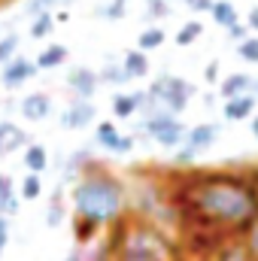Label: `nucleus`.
<instances>
[{
    "mask_svg": "<svg viewBox=\"0 0 258 261\" xmlns=\"http://www.w3.org/2000/svg\"><path fill=\"white\" fill-rule=\"evenodd\" d=\"M146 91H119V94H113V116L116 119H134L143 107H146Z\"/></svg>",
    "mask_w": 258,
    "mask_h": 261,
    "instance_id": "10",
    "label": "nucleus"
},
{
    "mask_svg": "<svg viewBox=\"0 0 258 261\" xmlns=\"http://www.w3.org/2000/svg\"><path fill=\"white\" fill-rule=\"evenodd\" d=\"M104 240L113 261H186L176 237L134 213L113 225L104 234Z\"/></svg>",
    "mask_w": 258,
    "mask_h": 261,
    "instance_id": "3",
    "label": "nucleus"
},
{
    "mask_svg": "<svg viewBox=\"0 0 258 261\" xmlns=\"http://www.w3.org/2000/svg\"><path fill=\"white\" fill-rule=\"evenodd\" d=\"M18 186L12 182V176L9 173H0V203H3V213L12 219L15 213H18Z\"/></svg>",
    "mask_w": 258,
    "mask_h": 261,
    "instance_id": "21",
    "label": "nucleus"
},
{
    "mask_svg": "<svg viewBox=\"0 0 258 261\" xmlns=\"http://www.w3.org/2000/svg\"><path fill=\"white\" fill-rule=\"evenodd\" d=\"M58 3H61V0H28V3H24V15L37 18V15H43V12H55Z\"/></svg>",
    "mask_w": 258,
    "mask_h": 261,
    "instance_id": "32",
    "label": "nucleus"
},
{
    "mask_svg": "<svg viewBox=\"0 0 258 261\" xmlns=\"http://www.w3.org/2000/svg\"><path fill=\"white\" fill-rule=\"evenodd\" d=\"M9 246V216H0V255Z\"/></svg>",
    "mask_w": 258,
    "mask_h": 261,
    "instance_id": "36",
    "label": "nucleus"
},
{
    "mask_svg": "<svg viewBox=\"0 0 258 261\" xmlns=\"http://www.w3.org/2000/svg\"><path fill=\"white\" fill-rule=\"evenodd\" d=\"M210 15H213V18H216V24H219V28H225V31H228V28H234V24L240 21V12H237V6H234L231 0H216V3H213V9H210Z\"/></svg>",
    "mask_w": 258,
    "mask_h": 261,
    "instance_id": "22",
    "label": "nucleus"
},
{
    "mask_svg": "<svg viewBox=\"0 0 258 261\" xmlns=\"http://www.w3.org/2000/svg\"><path fill=\"white\" fill-rule=\"evenodd\" d=\"M249 128H252V137L258 140V113L252 116V119H249Z\"/></svg>",
    "mask_w": 258,
    "mask_h": 261,
    "instance_id": "40",
    "label": "nucleus"
},
{
    "mask_svg": "<svg viewBox=\"0 0 258 261\" xmlns=\"http://www.w3.org/2000/svg\"><path fill=\"white\" fill-rule=\"evenodd\" d=\"M3 3H6V0H0V6H3Z\"/></svg>",
    "mask_w": 258,
    "mask_h": 261,
    "instance_id": "44",
    "label": "nucleus"
},
{
    "mask_svg": "<svg viewBox=\"0 0 258 261\" xmlns=\"http://www.w3.org/2000/svg\"><path fill=\"white\" fill-rule=\"evenodd\" d=\"M128 3H131V0H110L107 6H100V15H104L107 21H119V18L125 15Z\"/></svg>",
    "mask_w": 258,
    "mask_h": 261,
    "instance_id": "33",
    "label": "nucleus"
},
{
    "mask_svg": "<svg viewBox=\"0 0 258 261\" xmlns=\"http://www.w3.org/2000/svg\"><path fill=\"white\" fill-rule=\"evenodd\" d=\"M40 195H43V179H40V173H24L21 182H18V197H21V200H37Z\"/></svg>",
    "mask_w": 258,
    "mask_h": 261,
    "instance_id": "26",
    "label": "nucleus"
},
{
    "mask_svg": "<svg viewBox=\"0 0 258 261\" xmlns=\"http://www.w3.org/2000/svg\"><path fill=\"white\" fill-rule=\"evenodd\" d=\"M67 85H70V91H73L76 97L91 100V97L97 94L100 76H97V70H91V67H73V70H67Z\"/></svg>",
    "mask_w": 258,
    "mask_h": 261,
    "instance_id": "8",
    "label": "nucleus"
},
{
    "mask_svg": "<svg viewBox=\"0 0 258 261\" xmlns=\"http://www.w3.org/2000/svg\"><path fill=\"white\" fill-rule=\"evenodd\" d=\"M255 113H258V100L252 94L231 97V100H225V107H222V116H225L228 122H243V119H252Z\"/></svg>",
    "mask_w": 258,
    "mask_h": 261,
    "instance_id": "13",
    "label": "nucleus"
},
{
    "mask_svg": "<svg viewBox=\"0 0 258 261\" xmlns=\"http://www.w3.org/2000/svg\"><path fill=\"white\" fill-rule=\"evenodd\" d=\"M246 24H249V31H252V34H258V6H252V9H249Z\"/></svg>",
    "mask_w": 258,
    "mask_h": 261,
    "instance_id": "39",
    "label": "nucleus"
},
{
    "mask_svg": "<svg viewBox=\"0 0 258 261\" xmlns=\"http://www.w3.org/2000/svg\"><path fill=\"white\" fill-rule=\"evenodd\" d=\"M252 82H255V76H249V73H228L219 82V97L231 100V97H240V94H252Z\"/></svg>",
    "mask_w": 258,
    "mask_h": 261,
    "instance_id": "14",
    "label": "nucleus"
},
{
    "mask_svg": "<svg viewBox=\"0 0 258 261\" xmlns=\"http://www.w3.org/2000/svg\"><path fill=\"white\" fill-rule=\"evenodd\" d=\"M122 67L128 70L131 79H146V76H149V70H152L149 55H146V52H140V49H128V52L122 55Z\"/></svg>",
    "mask_w": 258,
    "mask_h": 261,
    "instance_id": "17",
    "label": "nucleus"
},
{
    "mask_svg": "<svg viewBox=\"0 0 258 261\" xmlns=\"http://www.w3.org/2000/svg\"><path fill=\"white\" fill-rule=\"evenodd\" d=\"M40 73V67L34 58H24V55H15L9 64L0 67V85L3 88H9V91H15V88H21L28 79H34Z\"/></svg>",
    "mask_w": 258,
    "mask_h": 261,
    "instance_id": "5",
    "label": "nucleus"
},
{
    "mask_svg": "<svg viewBox=\"0 0 258 261\" xmlns=\"http://www.w3.org/2000/svg\"><path fill=\"white\" fill-rule=\"evenodd\" d=\"M43 219H46V225H49V228H58V225L67 219V206H64L61 192H55V195H52V203L46 206V216H43Z\"/></svg>",
    "mask_w": 258,
    "mask_h": 261,
    "instance_id": "27",
    "label": "nucleus"
},
{
    "mask_svg": "<svg viewBox=\"0 0 258 261\" xmlns=\"http://www.w3.org/2000/svg\"><path fill=\"white\" fill-rule=\"evenodd\" d=\"M249 176H252V182L258 186V164H252V167H249Z\"/></svg>",
    "mask_w": 258,
    "mask_h": 261,
    "instance_id": "41",
    "label": "nucleus"
},
{
    "mask_svg": "<svg viewBox=\"0 0 258 261\" xmlns=\"http://www.w3.org/2000/svg\"><path fill=\"white\" fill-rule=\"evenodd\" d=\"M52 107L55 103H52V97L46 91H31V94H24L18 100V113H21L24 122H46L52 116Z\"/></svg>",
    "mask_w": 258,
    "mask_h": 261,
    "instance_id": "9",
    "label": "nucleus"
},
{
    "mask_svg": "<svg viewBox=\"0 0 258 261\" xmlns=\"http://www.w3.org/2000/svg\"><path fill=\"white\" fill-rule=\"evenodd\" d=\"M55 24H58V18H55V12H43V15H37V18L31 21V28H28V34H31L34 40H46V37H52V31H55Z\"/></svg>",
    "mask_w": 258,
    "mask_h": 261,
    "instance_id": "23",
    "label": "nucleus"
},
{
    "mask_svg": "<svg viewBox=\"0 0 258 261\" xmlns=\"http://www.w3.org/2000/svg\"><path fill=\"white\" fill-rule=\"evenodd\" d=\"M97 76H100V82H107V85H128L131 82V76H128V70L122 67V61L119 64H107V67H100L97 70Z\"/></svg>",
    "mask_w": 258,
    "mask_h": 261,
    "instance_id": "25",
    "label": "nucleus"
},
{
    "mask_svg": "<svg viewBox=\"0 0 258 261\" xmlns=\"http://www.w3.org/2000/svg\"><path fill=\"white\" fill-rule=\"evenodd\" d=\"M70 213L76 219L97 225L107 234L113 225H119L131 213L128 182L119 173H113L107 164L91 161L70 189Z\"/></svg>",
    "mask_w": 258,
    "mask_h": 261,
    "instance_id": "2",
    "label": "nucleus"
},
{
    "mask_svg": "<svg viewBox=\"0 0 258 261\" xmlns=\"http://www.w3.org/2000/svg\"><path fill=\"white\" fill-rule=\"evenodd\" d=\"M24 146H31V137L18 128L15 122L3 119V122H0V158L18 152V149H24Z\"/></svg>",
    "mask_w": 258,
    "mask_h": 261,
    "instance_id": "12",
    "label": "nucleus"
},
{
    "mask_svg": "<svg viewBox=\"0 0 258 261\" xmlns=\"http://www.w3.org/2000/svg\"><path fill=\"white\" fill-rule=\"evenodd\" d=\"M15 55H18V34H6V37H0V67L9 64Z\"/></svg>",
    "mask_w": 258,
    "mask_h": 261,
    "instance_id": "31",
    "label": "nucleus"
},
{
    "mask_svg": "<svg viewBox=\"0 0 258 261\" xmlns=\"http://www.w3.org/2000/svg\"><path fill=\"white\" fill-rule=\"evenodd\" d=\"M219 134H222V128H219V125H213V122H200V125L189 128V134H186V143H183V146H189L194 155H200L203 149H210V146L219 140Z\"/></svg>",
    "mask_w": 258,
    "mask_h": 261,
    "instance_id": "11",
    "label": "nucleus"
},
{
    "mask_svg": "<svg viewBox=\"0 0 258 261\" xmlns=\"http://www.w3.org/2000/svg\"><path fill=\"white\" fill-rule=\"evenodd\" d=\"M64 261H113V258H110L107 240H100V243H91V246H76V249H70Z\"/></svg>",
    "mask_w": 258,
    "mask_h": 261,
    "instance_id": "19",
    "label": "nucleus"
},
{
    "mask_svg": "<svg viewBox=\"0 0 258 261\" xmlns=\"http://www.w3.org/2000/svg\"><path fill=\"white\" fill-rule=\"evenodd\" d=\"M249 34H252V31H249V24H246V21H237L234 28H228V37H231L234 43H240V40H246Z\"/></svg>",
    "mask_w": 258,
    "mask_h": 261,
    "instance_id": "35",
    "label": "nucleus"
},
{
    "mask_svg": "<svg viewBox=\"0 0 258 261\" xmlns=\"http://www.w3.org/2000/svg\"><path fill=\"white\" fill-rule=\"evenodd\" d=\"M240 243H243V249H246V258L258 261V219L240 234Z\"/></svg>",
    "mask_w": 258,
    "mask_h": 261,
    "instance_id": "30",
    "label": "nucleus"
},
{
    "mask_svg": "<svg viewBox=\"0 0 258 261\" xmlns=\"http://www.w3.org/2000/svg\"><path fill=\"white\" fill-rule=\"evenodd\" d=\"M234 52H237V58H243L246 64H258V37H255V34H249L246 40H240V43H237V49H234Z\"/></svg>",
    "mask_w": 258,
    "mask_h": 261,
    "instance_id": "29",
    "label": "nucleus"
},
{
    "mask_svg": "<svg viewBox=\"0 0 258 261\" xmlns=\"http://www.w3.org/2000/svg\"><path fill=\"white\" fill-rule=\"evenodd\" d=\"M164 40H167V31H164L161 24H149V28H143V31H140V37H137V49L149 55V52L161 49V46H164Z\"/></svg>",
    "mask_w": 258,
    "mask_h": 261,
    "instance_id": "20",
    "label": "nucleus"
},
{
    "mask_svg": "<svg viewBox=\"0 0 258 261\" xmlns=\"http://www.w3.org/2000/svg\"><path fill=\"white\" fill-rule=\"evenodd\" d=\"M200 34H203V21L194 18V21H186V24L173 34V43H176V46H192Z\"/></svg>",
    "mask_w": 258,
    "mask_h": 261,
    "instance_id": "28",
    "label": "nucleus"
},
{
    "mask_svg": "<svg viewBox=\"0 0 258 261\" xmlns=\"http://www.w3.org/2000/svg\"><path fill=\"white\" fill-rule=\"evenodd\" d=\"M67 58H70V52H67V46L61 43H49V46H43V52L34 58L40 70H55V67L67 64Z\"/></svg>",
    "mask_w": 258,
    "mask_h": 261,
    "instance_id": "18",
    "label": "nucleus"
},
{
    "mask_svg": "<svg viewBox=\"0 0 258 261\" xmlns=\"http://www.w3.org/2000/svg\"><path fill=\"white\" fill-rule=\"evenodd\" d=\"M179 3H183V6H189V9H194V12H210L216 0H179Z\"/></svg>",
    "mask_w": 258,
    "mask_h": 261,
    "instance_id": "37",
    "label": "nucleus"
},
{
    "mask_svg": "<svg viewBox=\"0 0 258 261\" xmlns=\"http://www.w3.org/2000/svg\"><path fill=\"white\" fill-rule=\"evenodd\" d=\"M21 164H24L28 173H46V170H49V149H46L43 143H31V146H24Z\"/></svg>",
    "mask_w": 258,
    "mask_h": 261,
    "instance_id": "15",
    "label": "nucleus"
},
{
    "mask_svg": "<svg viewBox=\"0 0 258 261\" xmlns=\"http://www.w3.org/2000/svg\"><path fill=\"white\" fill-rule=\"evenodd\" d=\"M252 97H255V100H258V79H255V82H252Z\"/></svg>",
    "mask_w": 258,
    "mask_h": 261,
    "instance_id": "42",
    "label": "nucleus"
},
{
    "mask_svg": "<svg viewBox=\"0 0 258 261\" xmlns=\"http://www.w3.org/2000/svg\"><path fill=\"white\" fill-rule=\"evenodd\" d=\"M146 15L149 18H167L170 15V0H146Z\"/></svg>",
    "mask_w": 258,
    "mask_h": 261,
    "instance_id": "34",
    "label": "nucleus"
},
{
    "mask_svg": "<svg viewBox=\"0 0 258 261\" xmlns=\"http://www.w3.org/2000/svg\"><path fill=\"white\" fill-rule=\"evenodd\" d=\"M94 143H97L100 149L113 152V155H128L131 149H134V137H131V134H122V130L116 128V122H97V128H94Z\"/></svg>",
    "mask_w": 258,
    "mask_h": 261,
    "instance_id": "7",
    "label": "nucleus"
},
{
    "mask_svg": "<svg viewBox=\"0 0 258 261\" xmlns=\"http://www.w3.org/2000/svg\"><path fill=\"white\" fill-rule=\"evenodd\" d=\"M186 134H189V128H186L183 122H176L173 128H167L164 134H158V137H155V143H158V146H164V149H179V146L186 143Z\"/></svg>",
    "mask_w": 258,
    "mask_h": 261,
    "instance_id": "24",
    "label": "nucleus"
},
{
    "mask_svg": "<svg viewBox=\"0 0 258 261\" xmlns=\"http://www.w3.org/2000/svg\"><path fill=\"white\" fill-rule=\"evenodd\" d=\"M0 216H6V213H3V203H0Z\"/></svg>",
    "mask_w": 258,
    "mask_h": 261,
    "instance_id": "43",
    "label": "nucleus"
},
{
    "mask_svg": "<svg viewBox=\"0 0 258 261\" xmlns=\"http://www.w3.org/2000/svg\"><path fill=\"white\" fill-rule=\"evenodd\" d=\"M149 97H152L161 110L179 116V113H186V107L192 103L194 88H192V82H186L183 76L161 73V76L152 79V85H149Z\"/></svg>",
    "mask_w": 258,
    "mask_h": 261,
    "instance_id": "4",
    "label": "nucleus"
},
{
    "mask_svg": "<svg viewBox=\"0 0 258 261\" xmlns=\"http://www.w3.org/2000/svg\"><path fill=\"white\" fill-rule=\"evenodd\" d=\"M203 79H207V82H216V79H219V61H210V64H207Z\"/></svg>",
    "mask_w": 258,
    "mask_h": 261,
    "instance_id": "38",
    "label": "nucleus"
},
{
    "mask_svg": "<svg viewBox=\"0 0 258 261\" xmlns=\"http://www.w3.org/2000/svg\"><path fill=\"white\" fill-rule=\"evenodd\" d=\"M164 189L176 216V234L203 231L234 240L258 219V186L249 170L179 167L164 173Z\"/></svg>",
    "mask_w": 258,
    "mask_h": 261,
    "instance_id": "1",
    "label": "nucleus"
},
{
    "mask_svg": "<svg viewBox=\"0 0 258 261\" xmlns=\"http://www.w3.org/2000/svg\"><path fill=\"white\" fill-rule=\"evenodd\" d=\"M176 122H179V116H173L167 110H155V113H146L143 116V125L140 128L146 130L149 137H158V134H164L167 128H173Z\"/></svg>",
    "mask_w": 258,
    "mask_h": 261,
    "instance_id": "16",
    "label": "nucleus"
},
{
    "mask_svg": "<svg viewBox=\"0 0 258 261\" xmlns=\"http://www.w3.org/2000/svg\"><path fill=\"white\" fill-rule=\"evenodd\" d=\"M94 119H97V107H94L91 100L73 97V100L64 107L58 125H61L64 130H82V128H88V125H94Z\"/></svg>",
    "mask_w": 258,
    "mask_h": 261,
    "instance_id": "6",
    "label": "nucleus"
}]
</instances>
